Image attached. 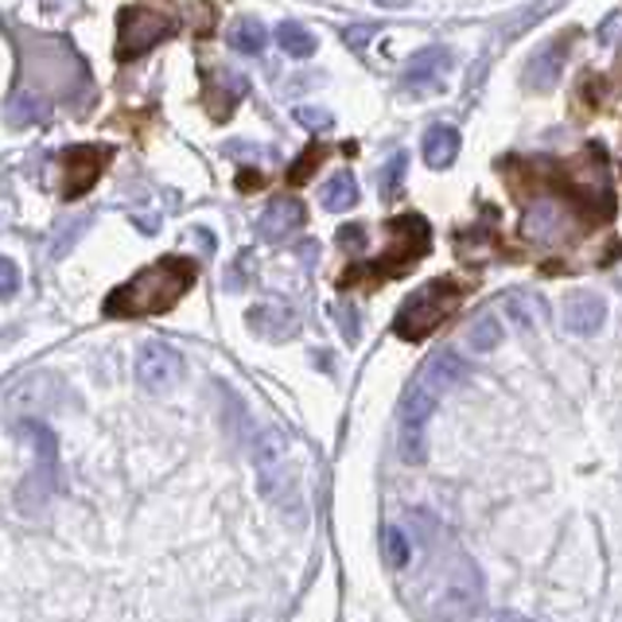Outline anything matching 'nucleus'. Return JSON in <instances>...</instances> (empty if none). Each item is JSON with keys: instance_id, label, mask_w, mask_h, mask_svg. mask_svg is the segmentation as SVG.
Returning a JSON list of instances; mask_svg holds the SVG:
<instances>
[{"instance_id": "f257e3e1", "label": "nucleus", "mask_w": 622, "mask_h": 622, "mask_svg": "<svg viewBox=\"0 0 622 622\" xmlns=\"http://www.w3.org/2000/svg\"><path fill=\"white\" fill-rule=\"evenodd\" d=\"M199 265L183 254H168L160 261L144 265L140 272H132L125 285H117L106 296V315L109 320H140V315H164L172 311L183 296L195 288Z\"/></svg>"}, {"instance_id": "f03ea898", "label": "nucleus", "mask_w": 622, "mask_h": 622, "mask_svg": "<svg viewBox=\"0 0 622 622\" xmlns=\"http://www.w3.org/2000/svg\"><path fill=\"white\" fill-rule=\"evenodd\" d=\"M467 377V362L455 351H440L420 366L412 385L401 397V412H397V440H401L405 463H425L428 455V420H432L436 405L448 389H455Z\"/></svg>"}, {"instance_id": "7ed1b4c3", "label": "nucleus", "mask_w": 622, "mask_h": 622, "mask_svg": "<svg viewBox=\"0 0 622 622\" xmlns=\"http://www.w3.org/2000/svg\"><path fill=\"white\" fill-rule=\"evenodd\" d=\"M254 471L265 502H272L277 510L300 506V471H296L292 436L280 428H265L254 440Z\"/></svg>"}, {"instance_id": "20e7f679", "label": "nucleus", "mask_w": 622, "mask_h": 622, "mask_svg": "<svg viewBox=\"0 0 622 622\" xmlns=\"http://www.w3.org/2000/svg\"><path fill=\"white\" fill-rule=\"evenodd\" d=\"M459 300H463V285H455V280H428L397 308L394 335L405 339V343H420V339H428L448 320Z\"/></svg>"}, {"instance_id": "39448f33", "label": "nucleus", "mask_w": 622, "mask_h": 622, "mask_svg": "<svg viewBox=\"0 0 622 622\" xmlns=\"http://www.w3.org/2000/svg\"><path fill=\"white\" fill-rule=\"evenodd\" d=\"M483 611V572L479 565H471L467 557H459L448 568L440 583V596L432 603L436 622H467Z\"/></svg>"}, {"instance_id": "423d86ee", "label": "nucleus", "mask_w": 622, "mask_h": 622, "mask_svg": "<svg viewBox=\"0 0 622 622\" xmlns=\"http://www.w3.org/2000/svg\"><path fill=\"white\" fill-rule=\"evenodd\" d=\"M117 24H121L117 28V58H121V63L148 55L156 43H164L168 35H175V20L160 9H148V4L125 9Z\"/></svg>"}, {"instance_id": "0eeeda50", "label": "nucleus", "mask_w": 622, "mask_h": 622, "mask_svg": "<svg viewBox=\"0 0 622 622\" xmlns=\"http://www.w3.org/2000/svg\"><path fill=\"white\" fill-rule=\"evenodd\" d=\"M109 160H114V148L109 144H74L63 152V160H58V191H63V199H83L86 191L94 187V183L101 180V172L109 168Z\"/></svg>"}, {"instance_id": "6e6552de", "label": "nucleus", "mask_w": 622, "mask_h": 622, "mask_svg": "<svg viewBox=\"0 0 622 622\" xmlns=\"http://www.w3.org/2000/svg\"><path fill=\"white\" fill-rule=\"evenodd\" d=\"M389 234H394V242H389V254L377 257L374 272H385V277H401V269H409L412 261H420V257L428 254V242H432V234H428V222L420 218V214H401V218H394V222H389Z\"/></svg>"}, {"instance_id": "1a4fd4ad", "label": "nucleus", "mask_w": 622, "mask_h": 622, "mask_svg": "<svg viewBox=\"0 0 622 622\" xmlns=\"http://www.w3.org/2000/svg\"><path fill=\"white\" fill-rule=\"evenodd\" d=\"M137 382L148 394H168L183 382V354L168 343H144L137 354Z\"/></svg>"}, {"instance_id": "9d476101", "label": "nucleus", "mask_w": 622, "mask_h": 622, "mask_svg": "<svg viewBox=\"0 0 622 622\" xmlns=\"http://www.w3.org/2000/svg\"><path fill=\"white\" fill-rule=\"evenodd\" d=\"M451 66H455V58H451L448 47H425L420 55H412L409 66H405L401 90L412 94V98H420V94L443 90V83H448Z\"/></svg>"}, {"instance_id": "9b49d317", "label": "nucleus", "mask_w": 622, "mask_h": 622, "mask_svg": "<svg viewBox=\"0 0 622 622\" xmlns=\"http://www.w3.org/2000/svg\"><path fill=\"white\" fill-rule=\"evenodd\" d=\"M246 323L254 335L269 339V343H285V339L300 335V315H296L292 303L285 300H261L246 311Z\"/></svg>"}, {"instance_id": "f8f14e48", "label": "nucleus", "mask_w": 622, "mask_h": 622, "mask_svg": "<svg viewBox=\"0 0 622 622\" xmlns=\"http://www.w3.org/2000/svg\"><path fill=\"white\" fill-rule=\"evenodd\" d=\"M568 43H572L568 35H557V40H549L545 47L533 51L522 71V83L529 86V90H553V86L560 83V74H565V63H568Z\"/></svg>"}, {"instance_id": "ddd939ff", "label": "nucleus", "mask_w": 622, "mask_h": 622, "mask_svg": "<svg viewBox=\"0 0 622 622\" xmlns=\"http://www.w3.org/2000/svg\"><path fill=\"white\" fill-rule=\"evenodd\" d=\"M303 222H308V211H303L300 199L280 195V199H272L261 218H257V234H261L265 242H285V238H292L296 229H303Z\"/></svg>"}, {"instance_id": "4468645a", "label": "nucleus", "mask_w": 622, "mask_h": 622, "mask_svg": "<svg viewBox=\"0 0 622 622\" xmlns=\"http://www.w3.org/2000/svg\"><path fill=\"white\" fill-rule=\"evenodd\" d=\"M603 323H607L603 296H596V292H572L565 300V328L572 331V335L588 339V335H596Z\"/></svg>"}, {"instance_id": "2eb2a0df", "label": "nucleus", "mask_w": 622, "mask_h": 622, "mask_svg": "<svg viewBox=\"0 0 622 622\" xmlns=\"http://www.w3.org/2000/svg\"><path fill=\"white\" fill-rule=\"evenodd\" d=\"M565 222H568L565 206L553 203V199H545V203H533L529 211H525L522 234H525L529 242H553V238H560Z\"/></svg>"}, {"instance_id": "dca6fc26", "label": "nucleus", "mask_w": 622, "mask_h": 622, "mask_svg": "<svg viewBox=\"0 0 622 622\" xmlns=\"http://www.w3.org/2000/svg\"><path fill=\"white\" fill-rule=\"evenodd\" d=\"M420 152H425V164L432 168V172H443V168L455 164L459 156V129L455 125H432V129L425 132V140H420Z\"/></svg>"}, {"instance_id": "f3484780", "label": "nucleus", "mask_w": 622, "mask_h": 622, "mask_svg": "<svg viewBox=\"0 0 622 622\" xmlns=\"http://www.w3.org/2000/svg\"><path fill=\"white\" fill-rule=\"evenodd\" d=\"M502 320L494 315V311H479L475 320H471V328H467V343H471V351L475 354H491L494 346L502 343Z\"/></svg>"}, {"instance_id": "a211bd4d", "label": "nucleus", "mask_w": 622, "mask_h": 622, "mask_svg": "<svg viewBox=\"0 0 622 622\" xmlns=\"http://www.w3.org/2000/svg\"><path fill=\"white\" fill-rule=\"evenodd\" d=\"M320 199H323V206H328V211H351V206L358 203V183H354L351 172H339V175H331V180L323 183Z\"/></svg>"}, {"instance_id": "6ab92c4d", "label": "nucleus", "mask_w": 622, "mask_h": 622, "mask_svg": "<svg viewBox=\"0 0 622 622\" xmlns=\"http://www.w3.org/2000/svg\"><path fill=\"white\" fill-rule=\"evenodd\" d=\"M277 43H280V51L292 55V58H311L315 55V47H320V40H315L303 24H292V20L277 28Z\"/></svg>"}, {"instance_id": "aec40b11", "label": "nucleus", "mask_w": 622, "mask_h": 622, "mask_svg": "<svg viewBox=\"0 0 622 622\" xmlns=\"http://www.w3.org/2000/svg\"><path fill=\"white\" fill-rule=\"evenodd\" d=\"M47 114H51V98H43V94H35V90H20L17 98H12V106H9L12 125L47 121Z\"/></svg>"}, {"instance_id": "412c9836", "label": "nucleus", "mask_w": 622, "mask_h": 622, "mask_svg": "<svg viewBox=\"0 0 622 622\" xmlns=\"http://www.w3.org/2000/svg\"><path fill=\"white\" fill-rule=\"evenodd\" d=\"M226 40H229V47L242 51V55H261L269 35H265V28L257 24V20H238V24L229 28Z\"/></svg>"}, {"instance_id": "4be33fe9", "label": "nucleus", "mask_w": 622, "mask_h": 622, "mask_svg": "<svg viewBox=\"0 0 622 622\" xmlns=\"http://www.w3.org/2000/svg\"><path fill=\"white\" fill-rule=\"evenodd\" d=\"M382 549H385V560H389L394 568H405V565H409V557H412L409 537H405L397 525H389V529L382 533Z\"/></svg>"}, {"instance_id": "5701e85b", "label": "nucleus", "mask_w": 622, "mask_h": 622, "mask_svg": "<svg viewBox=\"0 0 622 622\" xmlns=\"http://www.w3.org/2000/svg\"><path fill=\"white\" fill-rule=\"evenodd\" d=\"M296 121H300L303 129H311V132H328L331 125H335V117H331L328 109H315V106H300V109H296Z\"/></svg>"}, {"instance_id": "b1692460", "label": "nucleus", "mask_w": 622, "mask_h": 622, "mask_svg": "<svg viewBox=\"0 0 622 622\" xmlns=\"http://www.w3.org/2000/svg\"><path fill=\"white\" fill-rule=\"evenodd\" d=\"M17 292H20V269H17V261L0 257V300H12Z\"/></svg>"}, {"instance_id": "393cba45", "label": "nucleus", "mask_w": 622, "mask_h": 622, "mask_svg": "<svg viewBox=\"0 0 622 622\" xmlns=\"http://www.w3.org/2000/svg\"><path fill=\"white\" fill-rule=\"evenodd\" d=\"M401 175H405V152H394L389 172H385V195H394V191L401 187Z\"/></svg>"}, {"instance_id": "a878e982", "label": "nucleus", "mask_w": 622, "mask_h": 622, "mask_svg": "<svg viewBox=\"0 0 622 622\" xmlns=\"http://www.w3.org/2000/svg\"><path fill=\"white\" fill-rule=\"evenodd\" d=\"M320 148H311V152L308 156H303V160H300V164H296L292 168V172H288V180H292V183H303V180H308V172H311V168H315V164H320Z\"/></svg>"}, {"instance_id": "bb28decb", "label": "nucleus", "mask_w": 622, "mask_h": 622, "mask_svg": "<svg viewBox=\"0 0 622 622\" xmlns=\"http://www.w3.org/2000/svg\"><path fill=\"white\" fill-rule=\"evenodd\" d=\"M339 320H343V335L346 339H351V343H354V339H358V311H339Z\"/></svg>"}, {"instance_id": "cd10ccee", "label": "nucleus", "mask_w": 622, "mask_h": 622, "mask_svg": "<svg viewBox=\"0 0 622 622\" xmlns=\"http://www.w3.org/2000/svg\"><path fill=\"white\" fill-rule=\"evenodd\" d=\"M619 24H622V17H611L603 24V32H599V43H614V35H619Z\"/></svg>"}, {"instance_id": "c85d7f7f", "label": "nucleus", "mask_w": 622, "mask_h": 622, "mask_svg": "<svg viewBox=\"0 0 622 622\" xmlns=\"http://www.w3.org/2000/svg\"><path fill=\"white\" fill-rule=\"evenodd\" d=\"M238 187H242V191H254V187H261V175H257V172H242Z\"/></svg>"}, {"instance_id": "c756f323", "label": "nucleus", "mask_w": 622, "mask_h": 622, "mask_svg": "<svg viewBox=\"0 0 622 622\" xmlns=\"http://www.w3.org/2000/svg\"><path fill=\"white\" fill-rule=\"evenodd\" d=\"M491 622H529V619H525V614H517V611H498Z\"/></svg>"}, {"instance_id": "7c9ffc66", "label": "nucleus", "mask_w": 622, "mask_h": 622, "mask_svg": "<svg viewBox=\"0 0 622 622\" xmlns=\"http://www.w3.org/2000/svg\"><path fill=\"white\" fill-rule=\"evenodd\" d=\"M377 4H382V9H405L409 0H377Z\"/></svg>"}]
</instances>
